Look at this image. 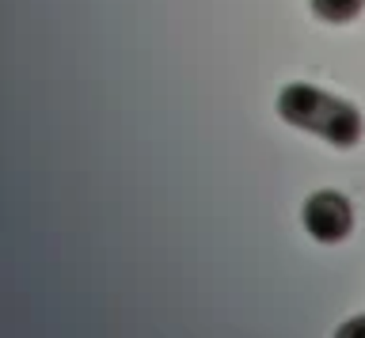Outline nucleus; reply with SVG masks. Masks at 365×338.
I'll use <instances>...</instances> for the list:
<instances>
[{"label":"nucleus","mask_w":365,"mask_h":338,"mask_svg":"<svg viewBox=\"0 0 365 338\" xmlns=\"http://www.w3.org/2000/svg\"><path fill=\"white\" fill-rule=\"evenodd\" d=\"M342 334H365V319H354V323H346V327H342Z\"/></svg>","instance_id":"39448f33"},{"label":"nucleus","mask_w":365,"mask_h":338,"mask_svg":"<svg viewBox=\"0 0 365 338\" xmlns=\"http://www.w3.org/2000/svg\"><path fill=\"white\" fill-rule=\"evenodd\" d=\"M301 221H304V232L312 236L316 243H342L354 228V209L350 201L335 194V190H316L312 198L304 201L301 209Z\"/></svg>","instance_id":"f257e3e1"},{"label":"nucleus","mask_w":365,"mask_h":338,"mask_svg":"<svg viewBox=\"0 0 365 338\" xmlns=\"http://www.w3.org/2000/svg\"><path fill=\"white\" fill-rule=\"evenodd\" d=\"M361 8L365 0H312V12L324 23H350V19L361 16Z\"/></svg>","instance_id":"20e7f679"},{"label":"nucleus","mask_w":365,"mask_h":338,"mask_svg":"<svg viewBox=\"0 0 365 338\" xmlns=\"http://www.w3.org/2000/svg\"><path fill=\"white\" fill-rule=\"evenodd\" d=\"M335 103L327 92H319L312 84H285L282 95H278V115L297 130H312L319 126V118L327 115V107Z\"/></svg>","instance_id":"f03ea898"},{"label":"nucleus","mask_w":365,"mask_h":338,"mask_svg":"<svg viewBox=\"0 0 365 338\" xmlns=\"http://www.w3.org/2000/svg\"><path fill=\"white\" fill-rule=\"evenodd\" d=\"M316 133H319L327 144H335V149H354V144L361 141V133H365V122H361V115H358V107H350V103H342V99H335V103L327 107V115L319 118Z\"/></svg>","instance_id":"7ed1b4c3"}]
</instances>
